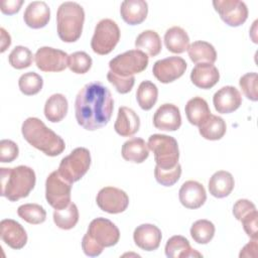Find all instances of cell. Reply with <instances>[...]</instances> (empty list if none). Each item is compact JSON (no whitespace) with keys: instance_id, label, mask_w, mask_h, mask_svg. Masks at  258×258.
Segmentation results:
<instances>
[{"instance_id":"obj_46","label":"cell","mask_w":258,"mask_h":258,"mask_svg":"<svg viewBox=\"0 0 258 258\" xmlns=\"http://www.w3.org/2000/svg\"><path fill=\"white\" fill-rule=\"evenodd\" d=\"M82 248H83L84 253L87 256H90V257L99 256L103 252V250H104V249L100 248L87 234H85V236L83 237Z\"/></svg>"},{"instance_id":"obj_35","label":"cell","mask_w":258,"mask_h":258,"mask_svg":"<svg viewBox=\"0 0 258 258\" xmlns=\"http://www.w3.org/2000/svg\"><path fill=\"white\" fill-rule=\"evenodd\" d=\"M215 226L209 220H198L190 228V236L198 244H208L215 235Z\"/></svg>"},{"instance_id":"obj_9","label":"cell","mask_w":258,"mask_h":258,"mask_svg":"<svg viewBox=\"0 0 258 258\" xmlns=\"http://www.w3.org/2000/svg\"><path fill=\"white\" fill-rule=\"evenodd\" d=\"M72 182L63 178L57 170L52 171L45 181V199L54 209L60 210L71 203Z\"/></svg>"},{"instance_id":"obj_40","label":"cell","mask_w":258,"mask_h":258,"mask_svg":"<svg viewBox=\"0 0 258 258\" xmlns=\"http://www.w3.org/2000/svg\"><path fill=\"white\" fill-rule=\"evenodd\" d=\"M181 175V165L177 163L173 168L162 169L155 165L154 176L158 183L164 186H171L179 179Z\"/></svg>"},{"instance_id":"obj_17","label":"cell","mask_w":258,"mask_h":258,"mask_svg":"<svg viewBox=\"0 0 258 258\" xmlns=\"http://www.w3.org/2000/svg\"><path fill=\"white\" fill-rule=\"evenodd\" d=\"M213 103L218 113L229 114L236 111L241 106L242 96L235 87L226 86L215 93Z\"/></svg>"},{"instance_id":"obj_31","label":"cell","mask_w":258,"mask_h":258,"mask_svg":"<svg viewBox=\"0 0 258 258\" xmlns=\"http://www.w3.org/2000/svg\"><path fill=\"white\" fill-rule=\"evenodd\" d=\"M227 130L226 122L223 118L211 114L200 126L199 132L205 139L219 140L221 139Z\"/></svg>"},{"instance_id":"obj_37","label":"cell","mask_w":258,"mask_h":258,"mask_svg":"<svg viewBox=\"0 0 258 258\" xmlns=\"http://www.w3.org/2000/svg\"><path fill=\"white\" fill-rule=\"evenodd\" d=\"M43 86V80L42 78L34 73V72H28L23 75L18 80V87L22 94L26 96H32L36 95L40 92Z\"/></svg>"},{"instance_id":"obj_14","label":"cell","mask_w":258,"mask_h":258,"mask_svg":"<svg viewBox=\"0 0 258 258\" xmlns=\"http://www.w3.org/2000/svg\"><path fill=\"white\" fill-rule=\"evenodd\" d=\"M186 67L187 63L182 57L169 56L155 61L152 73L157 81L162 84H168L180 78L184 74Z\"/></svg>"},{"instance_id":"obj_30","label":"cell","mask_w":258,"mask_h":258,"mask_svg":"<svg viewBox=\"0 0 258 258\" xmlns=\"http://www.w3.org/2000/svg\"><path fill=\"white\" fill-rule=\"evenodd\" d=\"M187 53L190 60L195 63H214L217 59V52L215 47L210 42L203 40L192 42L187 48Z\"/></svg>"},{"instance_id":"obj_28","label":"cell","mask_w":258,"mask_h":258,"mask_svg":"<svg viewBox=\"0 0 258 258\" xmlns=\"http://www.w3.org/2000/svg\"><path fill=\"white\" fill-rule=\"evenodd\" d=\"M164 44L170 52L182 53L189 46V37L183 28L172 26L164 34Z\"/></svg>"},{"instance_id":"obj_4","label":"cell","mask_w":258,"mask_h":258,"mask_svg":"<svg viewBox=\"0 0 258 258\" xmlns=\"http://www.w3.org/2000/svg\"><path fill=\"white\" fill-rule=\"evenodd\" d=\"M85 21L84 8L77 2H63L56 12L58 37L63 42H75L82 34Z\"/></svg>"},{"instance_id":"obj_16","label":"cell","mask_w":258,"mask_h":258,"mask_svg":"<svg viewBox=\"0 0 258 258\" xmlns=\"http://www.w3.org/2000/svg\"><path fill=\"white\" fill-rule=\"evenodd\" d=\"M178 198L183 207L196 210L205 204L207 200V192L204 185L199 181L186 180L179 188Z\"/></svg>"},{"instance_id":"obj_2","label":"cell","mask_w":258,"mask_h":258,"mask_svg":"<svg viewBox=\"0 0 258 258\" xmlns=\"http://www.w3.org/2000/svg\"><path fill=\"white\" fill-rule=\"evenodd\" d=\"M21 133L30 145L45 155H59L66 148L63 139L36 117H29L22 123Z\"/></svg>"},{"instance_id":"obj_25","label":"cell","mask_w":258,"mask_h":258,"mask_svg":"<svg viewBox=\"0 0 258 258\" xmlns=\"http://www.w3.org/2000/svg\"><path fill=\"white\" fill-rule=\"evenodd\" d=\"M164 250L168 258L202 257L201 253L190 247L188 240L180 235L170 237L166 242Z\"/></svg>"},{"instance_id":"obj_21","label":"cell","mask_w":258,"mask_h":258,"mask_svg":"<svg viewBox=\"0 0 258 258\" xmlns=\"http://www.w3.org/2000/svg\"><path fill=\"white\" fill-rule=\"evenodd\" d=\"M25 24L33 29L44 27L50 19V9L43 1L30 2L23 14Z\"/></svg>"},{"instance_id":"obj_13","label":"cell","mask_w":258,"mask_h":258,"mask_svg":"<svg viewBox=\"0 0 258 258\" xmlns=\"http://www.w3.org/2000/svg\"><path fill=\"white\" fill-rule=\"evenodd\" d=\"M96 202L102 211L109 214H120L127 209L129 197L118 187L106 186L99 190Z\"/></svg>"},{"instance_id":"obj_47","label":"cell","mask_w":258,"mask_h":258,"mask_svg":"<svg viewBox=\"0 0 258 258\" xmlns=\"http://www.w3.org/2000/svg\"><path fill=\"white\" fill-rule=\"evenodd\" d=\"M23 4V0H2L1 12L6 15H13L17 13Z\"/></svg>"},{"instance_id":"obj_36","label":"cell","mask_w":258,"mask_h":258,"mask_svg":"<svg viewBox=\"0 0 258 258\" xmlns=\"http://www.w3.org/2000/svg\"><path fill=\"white\" fill-rule=\"evenodd\" d=\"M18 216L25 222L38 225L45 221L46 212L42 206L38 204H24L17 209Z\"/></svg>"},{"instance_id":"obj_3","label":"cell","mask_w":258,"mask_h":258,"mask_svg":"<svg viewBox=\"0 0 258 258\" xmlns=\"http://www.w3.org/2000/svg\"><path fill=\"white\" fill-rule=\"evenodd\" d=\"M1 196L10 202H17L26 198L33 189L36 181L34 170L26 165L13 168H0Z\"/></svg>"},{"instance_id":"obj_11","label":"cell","mask_w":258,"mask_h":258,"mask_svg":"<svg viewBox=\"0 0 258 258\" xmlns=\"http://www.w3.org/2000/svg\"><path fill=\"white\" fill-rule=\"evenodd\" d=\"M213 5L221 19L232 27L242 25L248 17V8L239 0H214Z\"/></svg>"},{"instance_id":"obj_23","label":"cell","mask_w":258,"mask_h":258,"mask_svg":"<svg viewBox=\"0 0 258 258\" xmlns=\"http://www.w3.org/2000/svg\"><path fill=\"white\" fill-rule=\"evenodd\" d=\"M148 13V4L144 0H125L121 3L120 14L129 25L142 23Z\"/></svg>"},{"instance_id":"obj_34","label":"cell","mask_w":258,"mask_h":258,"mask_svg":"<svg viewBox=\"0 0 258 258\" xmlns=\"http://www.w3.org/2000/svg\"><path fill=\"white\" fill-rule=\"evenodd\" d=\"M79 221V210L74 203H70L63 209L54 210L53 222L59 229L70 230L73 229Z\"/></svg>"},{"instance_id":"obj_39","label":"cell","mask_w":258,"mask_h":258,"mask_svg":"<svg viewBox=\"0 0 258 258\" xmlns=\"http://www.w3.org/2000/svg\"><path fill=\"white\" fill-rule=\"evenodd\" d=\"M92 63V57L85 51H76L69 55L68 67L75 74H86L90 71Z\"/></svg>"},{"instance_id":"obj_7","label":"cell","mask_w":258,"mask_h":258,"mask_svg":"<svg viewBox=\"0 0 258 258\" xmlns=\"http://www.w3.org/2000/svg\"><path fill=\"white\" fill-rule=\"evenodd\" d=\"M120 40V29L118 24L109 18L100 20L94 31L91 40V47L94 52L105 55L110 53Z\"/></svg>"},{"instance_id":"obj_5","label":"cell","mask_w":258,"mask_h":258,"mask_svg":"<svg viewBox=\"0 0 258 258\" xmlns=\"http://www.w3.org/2000/svg\"><path fill=\"white\" fill-rule=\"evenodd\" d=\"M148 148L154 154V160L162 169L173 168L178 163L179 149L175 138L165 134H153L148 138Z\"/></svg>"},{"instance_id":"obj_10","label":"cell","mask_w":258,"mask_h":258,"mask_svg":"<svg viewBox=\"0 0 258 258\" xmlns=\"http://www.w3.org/2000/svg\"><path fill=\"white\" fill-rule=\"evenodd\" d=\"M86 234L102 249L116 245L120 239L117 226L105 218L94 219L90 223Z\"/></svg>"},{"instance_id":"obj_44","label":"cell","mask_w":258,"mask_h":258,"mask_svg":"<svg viewBox=\"0 0 258 258\" xmlns=\"http://www.w3.org/2000/svg\"><path fill=\"white\" fill-rule=\"evenodd\" d=\"M257 221H258V212L257 210L249 213L245 216L240 222H242V226L244 231L251 239H258L257 232Z\"/></svg>"},{"instance_id":"obj_12","label":"cell","mask_w":258,"mask_h":258,"mask_svg":"<svg viewBox=\"0 0 258 258\" xmlns=\"http://www.w3.org/2000/svg\"><path fill=\"white\" fill-rule=\"evenodd\" d=\"M36 67L45 73H56L66 70L69 61V54L60 49L49 46H42L37 49L34 55Z\"/></svg>"},{"instance_id":"obj_29","label":"cell","mask_w":258,"mask_h":258,"mask_svg":"<svg viewBox=\"0 0 258 258\" xmlns=\"http://www.w3.org/2000/svg\"><path fill=\"white\" fill-rule=\"evenodd\" d=\"M184 111L188 122L195 126H200L211 115L207 101L201 97H194L188 100Z\"/></svg>"},{"instance_id":"obj_41","label":"cell","mask_w":258,"mask_h":258,"mask_svg":"<svg viewBox=\"0 0 258 258\" xmlns=\"http://www.w3.org/2000/svg\"><path fill=\"white\" fill-rule=\"evenodd\" d=\"M257 73H247L240 78L239 85L243 91L245 97L251 101L256 102L258 100L257 89Z\"/></svg>"},{"instance_id":"obj_19","label":"cell","mask_w":258,"mask_h":258,"mask_svg":"<svg viewBox=\"0 0 258 258\" xmlns=\"http://www.w3.org/2000/svg\"><path fill=\"white\" fill-rule=\"evenodd\" d=\"M161 238V231L152 224H142L138 226L133 233L135 244L145 251L156 250L160 245Z\"/></svg>"},{"instance_id":"obj_27","label":"cell","mask_w":258,"mask_h":258,"mask_svg":"<svg viewBox=\"0 0 258 258\" xmlns=\"http://www.w3.org/2000/svg\"><path fill=\"white\" fill-rule=\"evenodd\" d=\"M68 109L69 103L67 98L62 94H53L45 102L44 116L48 121L57 123L67 116Z\"/></svg>"},{"instance_id":"obj_48","label":"cell","mask_w":258,"mask_h":258,"mask_svg":"<svg viewBox=\"0 0 258 258\" xmlns=\"http://www.w3.org/2000/svg\"><path fill=\"white\" fill-rule=\"evenodd\" d=\"M257 239H252L251 242H249L247 245L244 246V248L241 250L239 256L240 257H256L257 256Z\"/></svg>"},{"instance_id":"obj_15","label":"cell","mask_w":258,"mask_h":258,"mask_svg":"<svg viewBox=\"0 0 258 258\" xmlns=\"http://www.w3.org/2000/svg\"><path fill=\"white\" fill-rule=\"evenodd\" d=\"M0 236L2 241L14 250L22 249L27 242V234L24 228L11 219L0 222Z\"/></svg>"},{"instance_id":"obj_33","label":"cell","mask_w":258,"mask_h":258,"mask_svg":"<svg viewBox=\"0 0 258 258\" xmlns=\"http://www.w3.org/2000/svg\"><path fill=\"white\" fill-rule=\"evenodd\" d=\"M157 98L158 89L155 84L150 81H143L140 83L136 92V99L142 110H150L157 102Z\"/></svg>"},{"instance_id":"obj_43","label":"cell","mask_w":258,"mask_h":258,"mask_svg":"<svg viewBox=\"0 0 258 258\" xmlns=\"http://www.w3.org/2000/svg\"><path fill=\"white\" fill-rule=\"evenodd\" d=\"M19 149L17 144L9 139H3L0 141V161L12 162L18 157Z\"/></svg>"},{"instance_id":"obj_32","label":"cell","mask_w":258,"mask_h":258,"mask_svg":"<svg viewBox=\"0 0 258 258\" xmlns=\"http://www.w3.org/2000/svg\"><path fill=\"white\" fill-rule=\"evenodd\" d=\"M135 47L149 56H155L161 50V39L156 31L144 30L136 37Z\"/></svg>"},{"instance_id":"obj_49","label":"cell","mask_w":258,"mask_h":258,"mask_svg":"<svg viewBox=\"0 0 258 258\" xmlns=\"http://www.w3.org/2000/svg\"><path fill=\"white\" fill-rule=\"evenodd\" d=\"M0 31H1V52H4L11 44V37L3 27H1Z\"/></svg>"},{"instance_id":"obj_26","label":"cell","mask_w":258,"mask_h":258,"mask_svg":"<svg viewBox=\"0 0 258 258\" xmlns=\"http://www.w3.org/2000/svg\"><path fill=\"white\" fill-rule=\"evenodd\" d=\"M121 154L122 157L127 161L141 163L147 159L149 155V148L147 143L142 138L133 137L124 142L122 145Z\"/></svg>"},{"instance_id":"obj_8","label":"cell","mask_w":258,"mask_h":258,"mask_svg":"<svg viewBox=\"0 0 258 258\" xmlns=\"http://www.w3.org/2000/svg\"><path fill=\"white\" fill-rule=\"evenodd\" d=\"M147 66L148 55L139 49L125 51L116 55L109 61L110 71L124 78L142 73Z\"/></svg>"},{"instance_id":"obj_22","label":"cell","mask_w":258,"mask_h":258,"mask_svg":"<svg viewBox=\"0 0 258 258\" xmlns=\"http://www.w3.org/2000/svg\"><path fill=\"white\" fill-rule=\"evenodd\" d=\"M140 127L139 116L134 110L128 107H120L114 124V129L120 136L130 137L138 132Z\"/></svg>"},{"instance_id":"obj_6","label":"cell","mask_w":258,"mask_h":258,"mask_svg":"<svg viewBox=\"0 0 258 258\" xmlns=\"http://www.w3.org/2000/svg\"><path fill=\"white\" fill-rule=\"evenodd\" d=\"M90 165V151L85 147H77L61 159L57 171L63 178L73 183L80 180L87 173Z\"/></svg>"},{"instance_id":"obj_18","label":"cell","mask_w":258,"mask_h":258,"mask_svg":"<svg viewBox=\"0 0 258 258\" xmlns=\"http://www.w3.org/2000/svg\"><path fill=\"white\" fill-rule=\"evenodd\" d=\"M153 125L159 130H177L181 125L179 109L173 104L166 103L161 105L153 115Z\"/></svg>"},{"instance_id":"obj_38","label":"cell","mask_w":258,"mask_h":258,"mask_svg":"<svg viewBox=\"0 0 258 258\" xmlns=\"http://www.w3.org/2000/svg\"><path fill=\"white\" fill-rule=\"evenodd\" d=\"M9 63L16 70L26 69L31 66L33 60V54L31 50L22 45L15 46L8 56Z\"/></svg>"},{"instance_id":"obj_1","label":"cell","mask_w":258,"mask_h":258,"mask_svg":"<svg viewBox=\"0 0 258 258\" xmlns=\"http://www.w3.org/2000/svg\"><path fill=\"white\" fill-rule=\"evenodd\" d=\"M114 109V100L109 89L101 82L86 84L75 101V115L79 125L89 131L108 124Z\"/></svg>"},{"instance_id":"obj_24","label":"cell","mask_w":258,"mask_h":258,"mask_svg":"<svg viewBox=\"0 0 258 258\" xmlns=\"http://www.w3.org/2000/svg\"><path fill=\"white\" fill-rule=\"evenodd\" d=\"M235 185L233 175L226 170H219L215 172L209 180L210 194L218 199L228 197Z\"/></svg>"},{"instance_id":"obj_45","label":"cell","mask_w":258,"mask_h":258,"mask_svg":"<svg viewBox=\"0 0 258 258\" xmlns=\"http://www.w3.org/2000/svg\"><path fill=\"white\" fill-rule=\"evenodd\" d=\"M256 210L255 205L246 199L238 200L233 207V215L238 220L241 221L245 216H247L249 213Z\"/></svg>"},{"instance_id":"obj_20","label":"cell","mask_w":258,"mask_h":258,"mask_svg":"<svg viewBox=\"0 0 258 258\" xmlns=\"http://www.w3.org/2000/svg\"><path fill=\"white\" fill-rule=\"evenodd\" d=\"M219 80L220 73L213 63H197L190 73L191 83L200 89H211L219 82Z\"/></svg>"},{"instance_id":"obj_42","label":"cell","mask_w":258,"mask_h":258,"mask_svg":"<svg viewBox=\"0 0 258 258\" xmlns=\"http://www.w3.org/2000/svg\"><path fill=\"white\" fill-rule=\"evenodd\" d=\"M107 80L110 84H112L115 87L116 91L120 94L129 93L135 84L134 76L124 78L112 73L111 71H109L107 74Z\"/></svg>"}]
</instances>
